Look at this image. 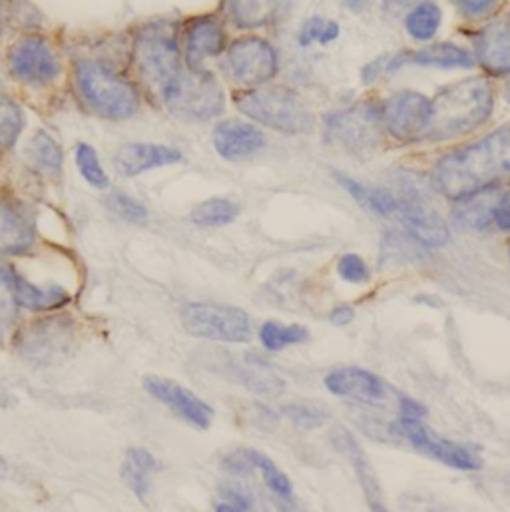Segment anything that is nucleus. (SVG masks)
<instances>
[{"instance_id": "nucleus-1", "label": "nucleus", "mask_w": 510, "mask_h": 512, "mask_svg": "<svg viewBox=\"0 0 510 512\" xmlns=\"http://www.w3.org/2000/svg\"><path fill=\"white\" fill-rule=\"evenodd\" d=\"M510 178V122L483 140L441 156L431 182L449 200H463Z\"/></svg>"}, {"instance_id": "nucleus-2", "label": "nucleus", "mask_w": 510, "mask_h": 512, "mask_svg": "<svg viewBox=\"0 0 510 512\" xmlns=\"http://www.w3.org/2000/svg\"><path fill=\"white\" fill-rule=\"evenodd\" d=\"M495 90L485 78L445 86L431 100L425 142H447L481 128L493 114Z\"/></svg>"}, {"instance_id": "nucleus-3", "label": "nucleus", "mask_w": 510, "mask_h": 512, "mask_svg": "<svg viewBox=\"0 0 510 512\" xmlns=\"http://www.w3.org/2000/svg\"><path fill=\"white\" fill-rule=\"evenodd\" d=\"M132 58L138 76L162 98L184 70L176 26L168 20H154L140 26L134 38Z\"/></svg>"}, {"instance_id": "nucleus-4", "label": "nucleus", "mask_w": 510, "mask_h": 512, "mask_svg": "<svg viewBox=\"0 0 510 512\" xmlns=\"http://www.w3.org/2000/svg\"><path fill=\"white\" fill-rule=\"evenodd\" d=\"M74 82L84 104L102 118L126 120L140 108L136 86L98 60L78 62Z\"/></svg>"}, {"instance_id": "nucleus-5", "label": "nucleus", "mask_w": 510, "mask_h": 512, "mask_svg": "<svg viewBox=\"0 0 510 512\" xmlns=\"http://www.w3.org/2000/svg\"><path fill=\"white\" fill-rule=\"evenodd\" d=\"M236 106L257 124L283 134H307L315 124L307 104L283 86H259L240 92Z\"/></svg>"}, {"instance_id": "nucleus-6", "label": "nucleus", "mask_w": 510, "mask_h": 512, "mask_svg": "<svg viewBox=\"0 0 510 512\" xmlns=\"http://www.w3.org/2000/svg\"><path fill=\"white\" fill-rule=\"evenodd\" d=\"M166 108L188 122H206L220 116L226 108V96L218 80L208 70L184 68L180 76L162 94Z\"/></svg>"}, {"instance_id": "nucleus-7", "label": "nucleus", "mask_w": 510, "mask_h": 512, "mask_svg": "<svg viewBox=\"0 0 510 512\" xmlns=\"http://www.w3.org/2000/svg\"><path fill=\"white\" fill-rule=\"evenodd\" d=\"M184 329L200 339L222 343H248L252 339L250 315L222 303H190L182 311Z\"/></svg>"}, {"instance_id": "nucleus-8", "label": "nucleus", "mask_w": 510, "mask_h": 512, "mask_svg": "<svg viewBox=\"0 0 510 512\" xmlns=\"http://www.w3.org/2000/svg\"><path fill=\"white\" fill-rule=\"evenodd\" d=\"M76 345V325L70 317H46L28 323L14 339L16 351L36 365H54L66 359Z\"/></svg>"}, {"instance_id": "nucleus-9", "label": "nucleus", "mask_w": 510, "mask_h": 512, "mask_svg": "<svg viewBox=\"0 0 510 512\" xmlns=\"http://www.w3.org/2000/svg\"><path fill=\"white\" fill-rule=\"evenodd\" d=\"M228 78L244 88H259L275 78L279 70V58L275 48L257 36H244L226 52L224 62Z\"/></svg>"}, {"instance_id": "nucleus-10", "label": "nucleus", "mask_w": 510, "mask_h": 512, "mask_svg": "<svg viewBox=\"0 0 510 512\" xmlns=\"http://www.w3.org/2000/svg\"><path fill=\"white\" fill-rule=\"evenodd\" d=\"M381 126L397 142L419 144L425 142L431 100L419 92L403 90L387 98L381 106Z\"/></svg>"}, {"instance_id": "nucleus-11", "label": "nucleus", "mask_w": 510, "mask_h": 512, "mask_svg": "<svg viewBox=\"0 0 510 512\" xmlns=\"http://www.w3.org/2000/svg\"><path fill=\"white\" fill-rule=\"evenodd\" d=\"M381 130V110L375 104H357L325 120L329 140L355 154L373 150L379 144Z\"/></svg>"}, {"instance_id": "nucleus-12", "label": "nucleus", "mask_w": 510, "mask_h": 512, "mask_svg": "<svg viewBox=\"0 0 510 512\" xmlns=\"http://www.w3.org/2000/svg\"><path fill=\"white\" fill-rule=\"evenodd\" d=\"M6 60L10 74L30 86H48L56 82L62 72L52 44L36 34L14 42Z\"/></svg>"}, {"instance_id": "nucleus-13", "label": "nucleus", "mask_w": 510, "mask_h": 512, "mask_svg": "<svg viewBox=\"0 0 510 512\" xmlns=\"http://www.w3.org/2000/svg\"><path fill=\"white\" fill-rule=\"evenodd\" d=\"M395 431L403 439H407L415 449L427 453L429 457L437 459L447 467H453L459 471L483 469V459L475 449L433 435V431L427 425H423V421L399 417V421L395 423Z\"/></svg>"}, {"instance_id": "nucleus-14", "label": "nucleus", "mask_w": 510, "mask_h": 512, "mask_svg": "<svg viewBox=\"0 0 510 512\" xmlns=\"http://www.w3.org/2000/svg\"><path fill=\"white\" fill-rule=\"evenodd\" d=\"M144 387L154 399L170 407L178 417H182L192 427L200 431L210 429L214 421V409L178 381L150 375L144 379Z\"/></svg>"}, {"instance_id": "nucleus-15", "label": "nucleus", "mask_w": 510, "mask_h": 512, "mask_svg": "<svg viewBox=\"0 0 510 512\" xmlns=\"http://www.w3.org/2000/svg\"><path fill=\"white\" fill-rule=\"evenodd\" d=\"M391 218H395L405 228V232L421 246L443 248L451 238L449 226L439 214H435L427 206V202L397 196V204Z\"/></svg>"}, {"instance_id": "nucleus-16", "label": "nucleus", "mask_w": 510, "mask_h": 512, "mask_svg": "<svg viewBox=\"0 0 510 512\" xmlns=\"http://www.w3.org/2000/svg\"><path fill=\"white\" fill-rule=\"evenodd\" d=\"M226 28L216 16L192 18L184 28V60L192 70H206L210 58L226 50Z\"/></svg>"}, {"instance_id": "nucleus-17", "label": "nucleus", "mask_w": 510, "mask_h": 512, "mask_svg": "<svg viewBox=\"0 0 510 512\" xmlns=\"http://www.w3.org/2000/svg\"><path fill=\"white\" fill-rule=\"evenodd\" d=\"M329 393L365 405H383L389 397L387 383L361 367H341L325 377Z\"/></svg>"}, {"instance_id": "nucleus-18", "label": "nucleus", "mask_w": 510, "mask_h": 512, "mask_svg": "<svg viewBox=\"0 0 510 512\" xmlns=\"http://www.w3.org/2000/svg\"><path fill=\"white\" fill-rule=\"evenodd\" d=\"M222 465H224L226 473H230L234 477H248L252 473H259L263 477L265 487L271 491L273 497H277L279 501H283L287 505L293 503V489H291L287 475L283 471H279V467L267 455H263L255 449H238V451H232L230 455H226Z\"/></svg>"}, {"instance_id": "nucleus-19", "label": "nucleus", "mask_w": 510, "mask_h": 512, "mask_svg": "<svg viewBox=\"0 0 510 512\" xmlns=\"http://www.w3.org/2000/svg\"><path fill=\"white\" fill-rule=\"evenodd\" d=\"M214 148L224 160H246L265 148V136L254 124L224 120L214 128Z\"/></svg>"}, {"instance_id": "nucleus-20", "label": "nucleus", "mask_w": 510, "mask_h": 512, "mask_svg": "<svg viewBox=\"0 0 510 512\" xmlns=\"http://www.w3.org/2000/svg\"><path fill=\"white\" fill-rule=\"evenodd\" d=\"M331 443L353 467V471H355V475L361 483V489L367 497L369 507L373 511H385V505L381 503V487H379L377 475L371 467V461H369L367 453L361 449L357 439L345 427H335L333 433H331Z\"/></svg>"}, {"instance_id": "nucleus-21", "label": "nucleus", "mask_w": 510, "mask_h": 512, "mask_svg": "<svg viewBox=\"0 0 510 512\" xmlns=\"http://www.w3.org/2000/svg\"><path fill=\"white\" fill-rule=\"evenodd\" d=\"M178 162H182V154L176 148L162 144H126L116 152L114 158L116 170L128 178Z\"/></svg>"}, {"instance_id": "nucleus-22", "label": "nucleus", "mask_w": 510, "mask_h": 512, "mask_svg": "<svg viewBox=\"0 0 510 512\" xmlns=\"http://www.w3.org/2000/svg\"><path fill=\"white\" fill-rule=\"evenodd\" d=\"M505 192L499 186L479 190L463 200H457L459 206L453 212V222L463 230H485L489 228L499 214Z\"/></svg>"}, {"instance_id": "nucleus-23", "label": "nucleus", "mask_w": 510, "mask_h": 512, "mask_svg": "<svg viewBox=\"0 0 510 512\" xmlns=\"http://www.w3.org/2000/svg\"><path fill=\"white\" fill-rule=\"evenodd\" d=\"M475 52L487 72L497 76L510 74V20L495 22L479 32Z\"/></svg>"}, {"instance_id": "nucleus-24", "label": "nucleus", "mask_w": 510, "mask_h": 512, "mask_svg": "<svg viewBox=\"0 0 510 512\" xmlns=\"http://www.w3.org/2000/svg\"><path fill=\"white\" fill-rule=\"evenodd\" d=\"M291 0H224L226 16L238 28H261L281 18Z\"/></svg>"}, {"instance_id": "nucleus-25", "label": "nucleus", "mask_w": 510, "mask_h": 512, "mask_svg": "<svg viewBox=\"0 0 510 512\" xmlns=\"http://www.w3.org/2000/svg\"><path fill=\"white\" fill-rule=\"evenodd\" d=\"M34 242L30 222L12 206L0 202V256L24 254Z\"/></svg>"}, {"instance_id": "nucleus-26", "label": "nucleus", "mask_w": 510, "mask_h": 512, "mask_svg": "<svg viewBox=\"0 0 510 512\" xmlns=\"http://www.w3.org/2000/svg\"><path fill=\"white\" fill-rule=\"evenodd\" d=\"M409 62L417 66H437V68H471L475 56L451 42L433 44L409 54Z\"/></svg>"}, {"instance_id": "nucleus-27", "label": "nucleus", "mask_w": 510, "mask_h": 512, "mask_svg": "<svg viewBox=\"0 0 510 512\" xmlns=\"http://www.w3.org/2000/svg\"><path fill=\"white\" fill-rule=\"evenodd\" d=\"M158 471L156 459L146 449H130L122 465V479L134 491V495L144 501L150 489V477Z\"/></svg>"}, {"instance_id": "nucleus-28", "label": "nucleus", "mask_w": 510, "mask_h": 512, "mask_svg": "<svg viewBox=\"0 0 510 512\" xmlns=\"http://www.w3.org/2000/svg\"><path fill=\"white\" fill-rule=\"evenodd\" d=\"M14 289H16V299L18 305L28 307V309H36V311H44V309H54L60 305H66L70 295L66 293V289L52 285V287H36L30 281H26L22 275L16 273L14 279Z\"/></svg>"}, {"instance_id": "nucleus-29", "label": "nucleus", "mask_w": 510, "mask_h": 512, "mask_svg": "<svg viewBox=\"0 0 510 512\" xmlns=\"http://www.w3.org/2000/svg\"><path fill=\"white\" fill-rule=\"evenodd\" d=\"M26 156L30 160V164L46 174V176H60L62 172V150L60 146L54 142L52 136H48L46 132H36L34 138L30 140L28 148H26Z\"/></svg>"}, {"instance_id": "nucleus-30", "label": "nucleus", "mask_w": 510, "mask_h": 512, "mask_svg": "<svg viewBox=\"0 0 510 512\" xmlns=\"http://www.w3.org/2000/svg\"><path fill=\"white\" fill-rule=\"evenodd\" d=\"M441 18H443V12L437 4L421 0L415 6H411L405 18V28L415 40L427 42L437 34L441 26Z\"/></svg>"}, {"instance_id": "nucleus-31", "label": "nucleus", "mask_w": 510, "mask_h": 512, "mask_svg": "<svg viewBox=\"0 0 510 512\" xmlns=\"http://www.w3.org/2000/svg\"><path fill=\"white\" fill-rule=\"evenodd\" d=\"M240 216V206L226 198H212L202 202L192 212V222L200 228H222Z\"/></svg>"}, {"instance_id": "nucleus-32", "label": "nucleus", "mask_w": 510, "mask_h": 512, "mask_svg": "<svg viewBox=\"0 0 510 512\" xmlns=\"http://www.w3.org/2000/svg\"><path fill=\"white\" fill-rule=\"evenodd\" d=\"M259 341L267 351H281L289 345H301L309 341V331L303 325H279L267 321L259 329Z\"/></svg>"}, {"instance_id": "nucleus-33", "label": "nucleus", "mask_w": 510, "mask_h": 512, "mask_svg": "<svg viewBox=\"0 0 510 512\" xmlns=\"http://www.w3.org/2000/svg\"><path fill=\"white\" fill-rule=\"evenodd\" d=\"M14 279H16V273L6 263L0 261V339L12 327L18 311Z\"/></svg>"}, {"instance_id": "nucleus-34", "label": "nucleus", "mask_w": 510, "mask_h": 512, "mask_svg": "<svg viewBox=\"0 0 510 512\" xmlns=\"http://www.w3.org/2000/svg\"><path fill=\"white\" fill-rule=\"evenodd\" d=\"M22 126L24 118L18 104L8 96L0 94V150L10 148L18 140Z\"/></svg>"}, {"instance_id": "nucleus-35", "label": "nucleus", "mask_w": 510, "mask_h": 512, "mask_svg": "<svg viewBox=\"0 0 510 512\" xmlns=\"http://www.w3.org/2000/svg\"><path fill=\"white\" fill-rule=\"evenodd\" d=\"M76 166L82 174V178L96 190H106L108 188V176L100 164V158L96 150L90 144H78L76 148Z\"/></svg>"}, {"instance_id": "nucleus-36", "label": "nucleus", "mask_w": 510, "mask_h": 512, "mask_svg": "<svg viewBox=\"0 0 510 512\" xmlns=\"http://www.w3.org/2000/svg\"><path fill=\"white\" fill-rule=\"evenodd\" d=\"M339 36V24L329 20V18H321V16H313L309 20H305V24L301 26L299 32V44L301 46H311V44H329Z\"/></svg>"}, {"instance_id": "nucleus-37", "label": "nucleus", "mask_w": 510, "mask_h": 512, "mask_svg": "<svg viewBox=\"0 0 510 512\" xmlns=\"http://www.w3.org/2000/svg\"><path fill=\"white\" fill-rule=\"evenodd\" d=\"M283 415L299 429H319L327 423V413L309 405H287Z\"/></svg>"}, {"instance_id": "nucleus-38", "label": "nucleus", "mask_w": 510, "mask_h": 512, "mask_svg": "<svg viewBox=\"0 0 510 512\" xmlns=\"http://www.w3.org/2000/svg\"><path fill=\"white\" fill-rule=\"evenodd\" d=\"M110 208L126 222H132V224H144L148 220V212L146 208L136 202L134 198L126 196V194H120V192H114L110 196Z\"/></svg>"}, {"instance_id": "nucleus-39", "label": "nucleus", "mask_w": 510, "mask_h": 512, "mask_svg": "<svg viewBox=\"0 0 510 512\" xmlns=\"http://www.w3.org/2000/svg\"><path fill=\"white\" fill-rule=\"evenodd\" d=\"M337 273L347 283H365L369 279V267L363 257L357 254H345L337 261Z\"/></svg>"}, {"instance_id": "nucleus-40", "label": "nucleus", "mask_w": 510, "mask_h": 512, "mask_svg": "<svg viewBox=\"0 0 510 512\" xmlns=\"http://www.w3.org/2000/svg\"><path fill=\"white\" fill-rule=\"evenodd\" d=\"M503 0H455L461 14L469 20H481L489 18L501 8Z\"/></svg>"}, {"instance_id": "nucleus-41", "label": "nucleus", "mask_w": 510, "mask_h": 512, "mask_svg": "<svg viewBox=\"0 0 510 512\" xmlns=\"http://www.w3.org/2000/svg\"><path fill=\"white\" fill-rule=\"evenodd\" d=\"M254 507L252 499L246 497L242 491L238 489H224L222 495H220V503L216 505V511L228 512V511H250Z\"/></svg>"}, {"instance_id": "nucleus-42", "label": "nucleus", "mask_w": 510, "mask_h": 512, "mask_svg": "<svg viewBox=\"0 0 510 512\" xmlns=\"http://www.w3.org/2000/svg\"><path fill=\"white\" fill-rule=\"evenodd\" d=\"M399 415L403 419H413V421H423L427 417V407L423 403H419L413 397L401 395L399 397Z\"/></svg>"}, {"instance_id": "nucleus-43", "label": "nucleus", "mask_w": 510, "mask_h": 512, "mask_svg": "<svg viewBox=\"0 0 510 512\" xmlns=\"http://www.w3.org/2000/svg\"><path fill=\"white\" fill-rule=\"evenodd\" d=\"M353 319H355V309H353L351 305H345V303L333 307L331 313H329V321H331L333 325H337V327L349 325Z\"/></svg>"}, {"instance_id": "nucleus-44", "label": "nucleus", "mask_w": 510, "mask_h": 512, "mask_svg": "<svg viewBox=\"0 0 510 512\" xmlns=\"http://www.w3.org/2000/svg\"><path fill=\"white\" fill-rule=\"evenodd\" d=\"M501 230H510V192H507L503 196V202H501V208H499V214H497V220Z\"/></svg>"}, {"instance_id": "nucleus-45", "label": "nucleus", "mask_w": 510, "mask_h": 512, "mask_svg": "<svg viewBox=\"0 0 510 512\" xmlns=\"http://www.w3.org/2000/svg\"><path fill=\"white\" fill-rule=\"evenodd\" d=\"M417 2H421V0H387V10L401 12V10H407V8L415 6Z\"/></svg>"}, {"instance_id": "nucleus-46", "label": "nucleus", "mask_w": 510, "mask_h": 512, "mask_svg": "<svg viewBox=\"0 0 510 512\" xmlns=\"http://www.w3.org/2000/svg\"><path fill=\"white\" fill-rule=\"evenodd\" d=\"M4 471H6V465H4V461H2V459H0V475H2V473H4Z\"/></svg>"}, {"instance_id": "nucleus-47", "label": "nucleus", "mask_w": 510, "mask_h": 512, "mask_svg": "<svg viewBox=\"0 0 510 512\" xmlns=\"http://www.w3.org/2000/svg\"><path fill=\"white\" fill-rule=\"evenodd\" d=\"M507 98H509V102H510V84H509V86H507Z\"/></svg>"}, {"instance_id": "nucleus-48", "label": "nucleus", "mask_w": 510, "mask_h": 512, "mask_svg": "<svg viewBox=\"0 0 510 512\" xmlns=\"http://www.w3.org/2000/svg\"><path fill=\"white\" fill-rule=\"evenodd\" d=\"M2 399H4V395H2V389H0V405H2Z\"/></svg>"}, {"instance_id": "nucleus-49", "label": "nucleus", "mask_w": 510, "mask_h": 512, "mask_svg": "<svg viewBox=\"0 0 510 512\" xmlns=\"http://www.w3.org/2000/svg\"><path fill=\"white\" fill-rule=\"evenodd\" d=\"M0 34H2V28H0Z\"/></svg>"}, {"instance_id": "nucleus-50", "label": "nucleus", "mask_w": 510, "mask_h": 512, "mask_svg": "<svg viewBox=\"0 0 510 512\" xmlns=\"http://www.w3.org/2000/svg\"><path fill=\"white\" fill-rule=\"evenodd\" d=\"M509 256H510V246H509Z\"/></svg>"}]
</instances>
